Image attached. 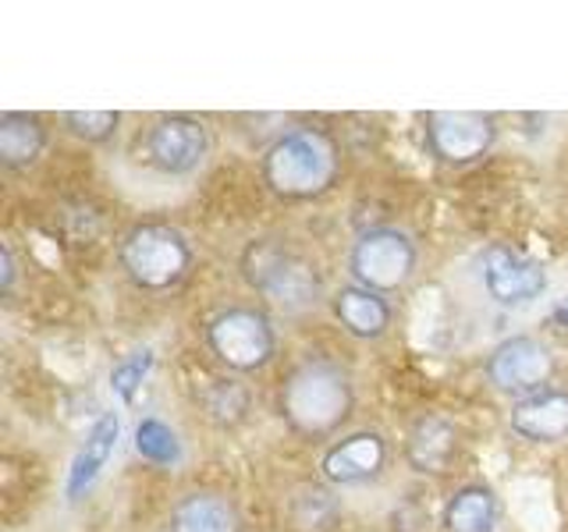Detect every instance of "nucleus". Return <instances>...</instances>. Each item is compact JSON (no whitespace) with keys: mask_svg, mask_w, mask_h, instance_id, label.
<instances>
[{"mask_svg":"<svg viewBox=\"0 0 568 532\" xmlns=\"http://www.w3.org/2000/svg\"><path fill=\"white\" fill-rule=\"evenodd\" d=\"M355 408V390L342 366L327 359H310L288 372L281 387L277 412L292 433L306 440H324L348 422Z\"/></svg>","mask_w":568,"mask_h":532,"instance_id":"f257e3e1","label":"nucleus"},{"mask_svg":"<svg viewBox=\"0 0 568 532\" xmlns=\"http://www.w3.org/2000/svg\"><path fill=\"white\" fill-rule=\"evenodd\" d=\"M263 185L271 188L277 200L306 203L324 195L342 171V156L327 132L320 129H295L281 135L271 150L263 153Z\"/></svg>","mask_w":568,"mask_h":532,"instance_id":"f03ea898","label":"nucleus"},{"mask_svg":"<svg viewBox=\"0 0 568 532\" xmlns=\"http://www.w3.org/2000/svg\"><path fill=\"white\" fill-rule=\"evenodd\" d=\"M118 259L139 291H171L192 270V245L171 224H135L121 238Z\"/></svg>","mask_w":568,"mask_h":532,"instance_id":"7ed1b4c3","label":"nucleus"},{"mask_svg":"<svg viewBox=\"0 0 568 532\" xmlns=\"http://www.w3.org/2000/svg\"><path fill=\"white\" fill-rule=\"evenodd\" d=\"M242 274L248 288L277 301L281 309H306L320 298V288H324L316 263L281 242L248 245L242 253Z\"/></svg>","mask_w":568,"mask_h":532,"instance_id":"20e7f679","label":"nucleus"},{"mask_svg":"<svg viewBox=\"0 0 568 532\" xmlns=\"http://www.w3.org/2000/svg\"><path fill=\"white\" fill-rule=\"evenodd\" d=\"M206 345L213 351V359L227 366L231 372H256L274 362L277 334L260 309L231 306L206 324Z\"/></svg>","mask_w":568,"mask_h":532,"instance_id":"39448f33","label":"nucleus"},{"mask_svg":"<svg viewBox=\"0 0 568 532\" xmlns=\"http://www.w3.org/2000/svg\"><path fill=\"white\" fill-rule=\"evenodd\" d=\"M419 248L416 242L398 227H373L348 253V274L359 288H369L377 295L402 291L416 274Z\"/></svg>","mask_w":568,"mask_h":532,"instance_id":"423d86ee","label":"nucleus"},{"mask_svg":"<svg viewBox=\"0 0 568 532\" xmlns=\"http://www.w3.org/2000/svg\"><path fill=\"white\" fill-rule=\"evenodd\" d=\"M423 135L440 164L469 167L494 150L497 121L484 111H434L423 117Z\"/></svg>","mask_w":568,"mask_h":532,"instance_id":"0eeeda50","label":"nucleus"},{"mask_svg":"<svg viewBox=\"0 0 568 532\" xmlns=\"http://www.w3.org/2000/svg\"><path fill=\"white\" fill-rule=\"evenodd\" d=\"M550 377H555V355H550L540 337L529 334L505 337L487 359V380L494 383V390H501L508 398L540 395V390H547Z\"/></svg>","mask_w":568,"mask_h":532,"instance_id":"6e6552de","label":"nucleus"},{"mask_svg":"<svg viewBox=\"0 0 568 532\" xmlns=\"http://www.w3.org/2000/svg\"><path fill=\"white\" fill-rule=\"evenodd\" d=\"M210 132L200 117L189 114H164L150 124L146 132V160L168 177H185L206 164Z\"/></svg>","mask_w":568,"mask_h":532,"instance_id":"1a4fd4ad","label":"nucleus"},{"mask_svg":"<svg viewBox=\"0 0 568 532\" xmlns=\"http://www.w3.org/2000/svg\"><path fill=\"white\" fill-rule=\"evenodd\" d=\"M479 277H484L487 295L497 306H529L547 291V266L532 259L511 245L494 242L484 256H479Z\"/></svg>","mask_w":568,"mask_h":532,"instance_id":"9d476101","label":"nucleus"},{"mask_svg":"<svg viewBox=\"0 0 568 532\" xmlns=\"http://www.w3.org/2000/svg\"><path fill=\"white\" fill-rule=\"evenodd\" d=\"M387 466V440L377 430H359L331 443L320 458V472L331 487H363L373 483Z\"/></svg>","mask_w":568,"mask_h":532,"instance_id":"9b49d317","label":"nucleus"},{"mask_svg":"<svg viewBox=\"0 0 568 532\" xmlns=\"http://www.w3.org/2000/svg\"><path fill=\"white\" fill-rule=\"evenodd\" d=\"M118 437H121V419L114 412L97 416V422L85 430L75 458H71L68 483H64L68 501H79V497H85L89 490H93V483L106 469V461H111L118 451Z\"/></svg>","mask_w":568,"mask_h":532,"instance_id":"f8f14e48","label":"nucleus"},{"mask_svg":"<svg viewBox=\"0 0 568 532\" xmlns=\"http://www.w3.org/2000/svg\"><path fill=\"white\" fill-rule=\"evenodd\" d=\"M508 426L532 443L568 440V390L547 387L540 395L519 398L508 412Z\"/></svg>","mask_w":568,"mask_h":532,"instance_id":"ddd939ff","label":"nucleus"},{"mask_svg":"<svg viewBox=\"0 0 568 532\" xmlns=\"http://www.w3.org/2000/svg\"><path fill=\"white\" fill-rule=\"evenodd\" d=\"M455 454H458V430H455V422H448L437 412L419 416L413 422V430H408V437H405V461L419 475L448 472Z\"/></svg>","mask_w":568,"mask_h":532,"instance_id":"4468645a","label":"nucleus"},{"mask_svg":"<svg viewBox=\"0 0 568 532\" xmlns=\"http://www.w3.org/2000/svg\"><path fill=\"white\" fill-rule=\"evenodd\" d=\"M331 309L337 316V324L345 327V334L359 337V341H377L390 327L387 298L369 288H359V284H348V288L334 291Z\"/></svg>","mask_w":568,"mask_h":532,"instance_id":"2eb2a0df","label":"nucleus"},{"mask_svg":"<svg viewBox=\"0 0 568 532\" xmlns=\"http://www.w3.org/2000/svg\"><path fill=\"white\" fill-rule=\"evenodd\" d=\"M168 532H242V514L224 493L195 490L171 508Z\"/></svg>","mask_w":568,"mask_h":532,"instance_id":"dca6fc26","label":"nucleus"},{"mask_svg":"<svg viewBox=\"0 0 568 532\" xmlns=\"http://www.w3.org/2000/svg\"><path fill=\"white\" fill-rule=\"evenodd\" d=\"M47 150V124L40 114L4 111L0 114V164L8 171L32 167Z\"/></svg>","mask_w":568,"mask_h":532,"instance_id":"f3484780","label":"nucleus"},{"mask_svg":"<svg viewBox=\"0 0 568 532\" xmlns=\"http://www.w3.org/2000/svg\"><path fill=\"white\" fill-rule=\"evenodd\" d=\"M497 522H501V504L484 483L458 487L440 514L444 532H497Z\"/></svg>","mask_w":568,"mask_h":532,"instance_id":"a211bd4d","label":"nucleus"},{"mask_svg":"<svg viewBox=\"0 0 568 532\" xmlns=\"http://www.w3.org/2000/svg\"><path fill=\"white\" fill-rule=\"evenodd\" d=\"M135 454L153 461V466H178L182 461V440L160 419H142L135 426Z\"/></svg>","mask_w":568,"mask_h":532,"instance_id":"6ab92c4d","label":"nucleus"},{"mask_svg":"<svg viewBox=\"0 0 568 532\" xmlns=\"http://www.w3.org/2000/svg\"><path fill=\"white\" fill-rule=\"evenodd\" d=\"M153 366H156L153 348H135V351H129V355H124V359L111 369V390H114V395H118L124 405H132L135 395H139V387L146 383V377L153 372Z\"/></svg>","mask_w":568,"mask_h":532,"instance_id":"aec40b11","label":"nucleus"},{"mask_svg":"<svg viewBox=\"0 0 568 532\" xmlns=\"http://www.w3.org/2000/svg\"><path fill=\"white\" fill-rule=\"evenodd\" d=\"M61 121H64V129L75 139L100 146V142H111L118 135L121 114L118 111H68Z\"/></svg>","mask_w":568,"mask_h":532,"instance_id":"412c9836","label":"nucleus"},{"mask_svg":"<svg viewBox=\"0 0 568 532\" xmlns=\"http://www.w3.org/2000/svg\"><path fill=\"white\" fill-rule=\"evenodd\" d=\"M206 405H210V416L213 419L231 426V422H239L245 416L248 398H245V390L235 380H217V383H213V390H210V401Z\"/></svg>","mask_w":568,"mask_h":532,"instance_id":"4be33fe9","label":"nucleus"},{"mask_svg":"<svg viewBox=\"0 0 568 532\" xmlns=\"http://www.w3.org/2000/svg\"><path fill=\"white\" fill-rule=\"evenodd\" d=\"M0 259H4V274H0V288H4V295L11 291V284H14V256H11V248L4 245L0 248Z\"/></svg>","mask_w":568,"mask_h":532,"instance_id":"5701e85b","label":"nucleus"},{"mask_svg":"<svg viewBox=\"0 0 568 532\" xmlns=\"http://www.w3.org/2000/svg\"><path fill=\"white\" fill-rule=\"evenodd\" d=\"M550 324L555 327H565L568 330V298H561L555 309H550Z\"/></svg>","mask_w":568,"mask_h":532,"instance_id":"b1692460","label":"nucleus"}]
</instances>
